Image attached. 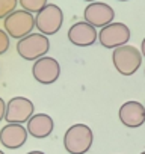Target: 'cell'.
I'll return each instance as SVG.
<instances>
[{
  "label": "cell",
  "mask_w": 145,
  "mask_h": 154,
  "mask_svg": "<svg viewBox=\"0 0 145 154\" xmlns=\"http://www.w3.org/2000/svg\"><path fill=\"white\" fill-rule=\"evenodd\" d=\"M35 106L26 97H14L6 104V115L5 119L8 124H23L27 122L33 116Z\"/></svg>",
  "instance_id": "cell-8"
},
{
  "label": "cell",
  "mask_w": 145,
  "mask_h": 154,
  "mask_svg": "<svg viewBox=\"0 0 145 154\" xmlns=\"http://www.w3.org/2000/svg\"><path fill=\"white\" fill-rule=\"evenodd\" d=\"M50 41L42 33H30L21 39H18L17 44V53L26 59V60H36L48 53Z\"/></svg>",
  "instance_id": "cell-3"
},
{
  "label": "cell",
  "mask_w": 145,
  "mask_h": 154,
  "mask_svg": "<svg viewBox=\"0 0 145 154\" xmlns=\"http://www.w3.org/2000/svg\"><path fill=\"white\" fill-rule=\"evenodd\" d=\"M140 154H145V151H142V152H140Z\"/></svg>",
  "instance_id": "cell-23"
},
{
  "label": "cell",
  "mask_w": 145,
  "mask_h": 154,
  "mask_svg": "<svg viewBox=\"0 0 145 154\" xmlns=\"http://www.w3.org/2000/svg\"><path fill=\"white\" fill-rule=\"evenodd\" d=\"M94 140L92 130L86 124L71 125L63 134V146L68 154H85Z\"/></svg>",
  "instance_id": "cell-1"
},
{
  "label": "cell",
  "mask_w": 145,
  "mask_h": 154,
  "mask_svg": "<svg viewBox=\"0 0 145 154\" xmlns=\"http://www.w3.org/2000/svg\"><path fill=\"white\" fill-rule=\"evenodd\" d=\"M119 2H127V0H119Z\"/></svg>",
  "instance_id": "cell-22"
},
{
  "label": "cell",
  "mask_w": 145,
  "mask_h": 154,
  "mask_svg": "<svg viewBox=\"0 0 145 154\" xmlns=\"http://www.w3.org/2000/svg\"><path fill=\"white\" fill-rule=\"evenodd\" d=\"M3 26L9 36L15 39H21L32 33L35 27V17L32 15V12L26 9H18L5 18Z\"/></svg>",
  "instance_id": "cell-4"
},
{
  "label": "cell",
  "mask_w": 145,
  "mask_h": 154,
  "mask_svg": "<svg viewBox=\"0 0 145 154\" xmlns=\"http://www.w3.org/2000/svg\"><path fill=\"white\" fill-rule=\"evenodd\" d=\"M9 48V35L6 30L0 29V54L6 53Z\"/></svg>",
  "instance_id": "cell-16"
},
{
  "label": "cell",
  "mask_w": 145,
  "mask_h": 154,
  "mask_svg": "<svg viewBox=\"0 0 145 154\" xmlns=\"http://www.w3.org/2000/svg\"><path fill=\"white\" fill-rule=\"evenodd\" d=\"M20 5L23 9L29 11V12H39L47 3V0H20Z\"/></svg>",
  "instance_id": "cell-14"
},
{
  "label": "cell",
  "mask_w": 145,
  "mask_h": 154,
  "mask_svg": "<svg viewBox=\"0 0 145 154\" xmlns=\"http://www.w3.org/2000/svg\"><path fill=\"white\" fill-rule=\"evenodd\" d=\"M27 128H24L21 124H6L0 130V143L5 148L17 149L24 145L27 140Z\"/></svg>",
  "instance_id": "cell-12"
},
{
  "label": "cell",
  "mask_w": 145,
  "mask_h": 154,
  "mask_svg": "<svg viewBox=\"0 0 145 154\" xmlns=\"http://www.w3.org/2000/svg\"><path fill=\"white\" fill-rule=\"evenodd\" d=\"M53 127H54V122L51 116H48L47 113H36L27 121L26 128L30 136L36 139H44L50 136V133L53 131Z\"/></svg>",
  "instance_id": "cell-13"
},
{
  "label": "cell",
  "mask_w": 145,
  "mask_h": 154,
  "mask_svg": "<svg viewBox=\"0 0 145 154\" xmlns=\"http://www.w3.org/2000/svg\"><path fill=\"white\" fill-rule=\"evenodd\" d=\"M68 39L72 45L89 47L97 41V30L88 21H77L68 29Z\"/></svg>",
  "instance_id": "cell-10"
},
{
  "label": "cell",
  "mask_w": 145,
  "mask_h": 154,
  "mask_svg": "<svg viewBox=\"0 0 145 154\" xmlns=\"http://www.w3.org/2000/svg\"><path fill=\"white\" fill-rule=\"evenodd\" d=\"M18 0H0V18H6L17 8Z\"/></svg>",
  "instance_id": "cell-15"
},
{
  "label": "cell",
  "mask_w": 145,
  "mask_h": 154,
  "mask_svg": "<svg viewBox=\"0 0 145 154\" xmlns=\"http://www.w3.org/2000/svg\"><path fill=\"white\" fill-rule=\"evenodd\" d=\"M63 23V12L57 5L48 3L45 5L35 18V26L39 30V33L48 36V35H54L59 32V29L62 27Z\"/></svg>",
  "instance_id": "cell-5"
},
{
  "label": "cell",
  "mask_w": 145,
  "mask_h": 154,
  "mask_svg": "<svg viewBox=\"0 0 145 154\" xmlns=\"http://www.w3.org/2000/svg\"><path fill=\"white\" fill-rule=\"evenodd\" d=\"M119 121L128 128H137L145 122V106L139 101H125L118 112Z\"/></svg>",
  "instance_id": "cell-11"
},
{
  "label": "cell",
  "mask_w": 145,
  "mask_h": 154,
  "mask_svg": "<svg viewBox=\"0 0 145 154\" xmlns=\"http://www.w3.org/2000/svg\"><path fill=\"white\" fill-rule=\"evenodd\" d=\"M5 115H6V103L3 101L2 97H0V121L5 119Z\"/></svg>",
  "instance_id": "cell-17"
},
{
  "label": "cell",
  "mask_w": 145,
  "mask_h": 154,
  "mask_svg": "<svg viewBox=\"0 0 145 154\" xmlns=\"http://www.w3.org/2000/svg\"><path fill=\"white\" fill-rule=\"evenodd\" d=\"M140 53H142V56L145 57V38L142 39V44H140Z\"/></svg>",
  "instance_id": "cell-18"
},
{
  "label": "cell",
  "mask_w": 145,
  "mask_h": 154,
  "mask_svg": "<svg viewBox=\"0 0 145 154\" xmlns=\"http://www.w3.org/2000/svg\"><path fill=\"white\" fill-rule=\"evenodd\" d=\"M85 2H91L92 3V2H97V0H85Z\"/></svg>",
  "instance_id": "cell-20"
},
{
  "label": "cell",
  "mask_w": 145,
  "mask_h": 154,
  "mask_svg": "<svg viewBox=\"0 0 145 154\" xmlns=\"http://www.w3.org/2000/svg\"><path fill=\"white\" fill-rule=\"evenodd\" d=\"M85 21L92 24L94 27H104L110 24L115 18V11L103 2H92L83 11Z\"/></svg>",
  "instance_id": "cell-9"
},
{
  "label": "cell",
  "mask_w": 145,
  "mask_h": 154,
  "mask_svg": "<svg viewBox=\"0 0 145 154\" xmlns=\"http://www.w3.org/2000/svg\"><path fill=\"white\" fill-rule=\"evenodd\" d=\"M112 60L115 69L122 75H133L140 63H142V53L133 45H121L113 50Z\"/></svg>",
  "instance_id": "cell-2"
},
{
  "label": "cell",
  "mask_w": 145,
  "mask_h": 154,
  "mask_svg": "<svg viewBox=\"0 0 145 154\" xmlns=\"http://www.w3.org/2000/svg\"><path fill=\"white\" fill-rule=\"evenodd\" d=\"M27 154H44L42 151H30V152H27Z\"/></svg>",
  "instance_id": "cell-19"
},
{
  "label": "cell",
  "mask_w": 145,
  "mask_h": 154,
  "mask_svg": "<svg viewBox=\"0 0 145 154\" xmlns=\"http://www.w3.org/2000/svg\"><path fill=\"white\" fill-rule=\"evenodd\" d=\"M130 39V29L124 23H110L101 27L98 33V41L106 48H118L125 45Z\"/></svg>",
  "instance_id": "cell-6"
},
{
  "label": "cell",
  "mask_w": 145,
  "mask_h": 154,
  "mask_svg": "<svg viewBox=\"0 0 145 154\" xmlns=\"http://www.w3.org/2000/svg\"><path fill=\"white\" fill-rule=\"evenodd\" d=\"M143 74H145V71H143Z\"/></svg>",
  "instance_id": "cell-24"
},
{
  "label": "cell",
  "mask_w": 145,
  "mask_h": 154,
  "mask_svg": "<svg viewBox=\"0 0 145 154\" xmlns=\"http://www.w3.org/2000/svg\"><path fill=\"white\" fill-rule=\"evenodd\" d=\"M0 154H5V152H3V151H2V149H0Z\"/></svg>",
  "instance_id": "cell-21"
},
{
  "label": "cell",
  "mask_w": 145,
  "mask_h": 154,
  "mask_svg": "<svg viewBox=\"0 0 145 154\" xmlns=\"http://www.w3.org/2000/svg\"><path fill=\"white\" fill-rule=\"evenodd\" d=\"M32 74L35 80L42 85H51L54 83L60 75V65L56 59L50 56H42L33 62Z\"/></svg>",
  "instance_id": "cell-7"
}]
</instances>
